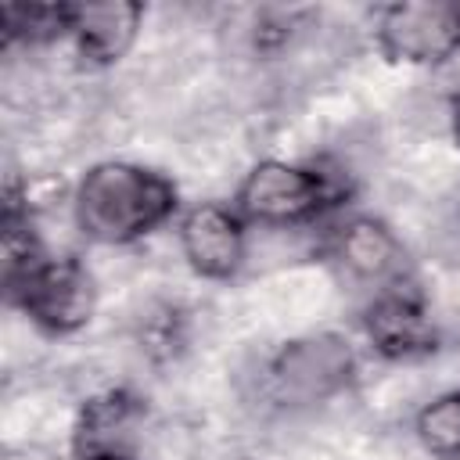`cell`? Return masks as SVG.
Instances as JSON below:
<instances>
[{"instance_id": "1", "label": "cell", "mask_w": 460, "mask_h": 460, "mask_svg": "<svg viewBox=\"0 0 460 460\" xmlns=\"http://www.w3.org/2000/svg\"><path fill=\"white\" fill-rule=\"evenodd\" d=\"M180 208L176 183L137 162H97L90 165L72 190L75 230L93 244H133L158 226H165Z\"/></svg>"}, {"instance_id": "2", "label": "cell", "mask_w": 460, "mask_h": 460, "mask_svg": "<svg viewBox=\"0 0 460 460\" xmlns=\"http://www.w3.org/2000/svg\"><path fill=\"white\" fill-rule=\"evenodd\" d=\"M341 194V183L316 165L262 158L244 172L234 208L252 226H302L334 208Z\"/></svg>"}, {"instance_id": "3", "label": "cell", "mask_w": 460, "mask_h": 460, "mask_svg": "<svg viewBox=\"0 0 460 460\" xmlns=\"http://www.w3.org/2000/svg\"><path fill=\"white\" fill-rule=\"evenodd\" d=\"M4 295L50 338L83 331L97 313V280L75 255H43L18 280L4 284Z\"/></svg>"}, {"instance_id": "4", "label": "cell", "mask_w": 460, "mask_h": 460, "mask_svg": "<svg viewBox=\"0 0 460 460\" xmlns=\"http://www.w3.org/2000/svg\"><path fill=\"white\" fill-rule=\"evenodd\" d=\"M356 377V352L341 334H305L270 359V388L288 406L327 402Z\"/></svg>"}, {"instance_id": "5", "label": "cell", "mask_w": 460, "mask_h": 460, "mask_svg": "<svg viewBox=\"0 0 460 460\" xmlns=\"http://www.w3.org/2000/svg\"><path fill=\"white\" fill-rule=\"evenodd\" d=\"M377 50L395 65H446L460 54V0H402L377 11Z\"/></svg>"}, {"instance_id": "6", "label": "cell", "mask_w": 460, "mask_h": 460, "mask_svg": "<svg viewBox=\"0 0 460 460\" xmlns=\"http://www.w3.org/2000/svg\"><path fill=\"white\" fill-rule=\"evenodd\" d=\"M180 252L201 280H230L248 255V223L234 205L198 201L176 223Z\"/></svg>"}, {"instance_id": "7", "label": "cell", "mask_w": 460, "mask_h": 460, "mask_svg": "<svg viewBox=\"0 0 460 460\" xmlns=\"http://www.w3.org/2000/svg\"><path fill=\"white\" fill-rule=\"evenodd\" d=\"M147 406L126 388L90 395L72 424L75 460H140Z\"/></svg>"}, {"instance_id": "8", "label": "cell", "mask_w": 460, "mask_h": 460, "mask_svg": "<svg viewBox=\"0 0 460 460\" xmlns=\"http://www.w3.org/2000/svg\"><path fill=\"white\" fill-rule=\"evenodd\" d=\"M363 334L370 349L385 359H417L435 352L438 341L428 305L410 284L374 291V298L363 309Z\"/></svg>"}, {"instance_id": "9", "label": "cell", "mask_w": 460, "mask_h": 460, "mask_svg": "<svg viewBox=\"0 0 460 460\" xmlns=\"http://www.w3.org/2000/svg\"><path fill=\"white\" fill-rule=\"evenodd\" d=\"M331 259H338L349 277L374 284V291L406 284V248L374 216L345 219L331 237Z\"/></svg>"}, {"instance_id": "10", "label": "cell", "mask_w": 460, "mask_h": 460, "mask_svg": "<svg viewBox=\"0 0 460 460\" xmlns=\"http://www.w3.org/2000/svg\"><path fill=\"white\" fill-rule=\"evenodd\" d=\"M140 25H144V4L90 0V4H72L68 40L86 65L108 68V65H119L133 50Z\"/></svg>"}, {"instance_id": "11", "label": "cell", "mask_w": 460, "mask_h": 460, "mask_svg": "<svg viewBox=\"0 0 460 460\" xmlns=\"http://www.w3.org/2000/svg\"><path fill=\"white\" fill-rule=\"evenodd\" d=\"M420 449L435 460H460V388L435 395L413 417Z\"/></svg>"}, {"instance_id": "12", "label": "cell", "mask_w": 460, "mask_h": 460, "mask_svg": "<svg viewBox=\"0 0 460 460\" xmlns=\"http://www.w3.org/2000/svg\"><path fill=\"white\" fill-rule=\"evenodd\" d=\"M68 22H72V4H7L4 7V43L7 47L54 43V40L68 36Z\"/></svg>"}, {"instance_id": "13", "label": "cell", "mask_w": 460, "mask_h": 460, "mask_svg": "<svg viewBox=\"0 0 460 460\" xmlns=\"http://www.w3.org/2000/svg\"><path fill=\"white\" fill-rule=\"evenodd\" d=\"M449 122H453V140L460 144V93L453 97V108H449Z\"/></svg>"}]
</instances>
